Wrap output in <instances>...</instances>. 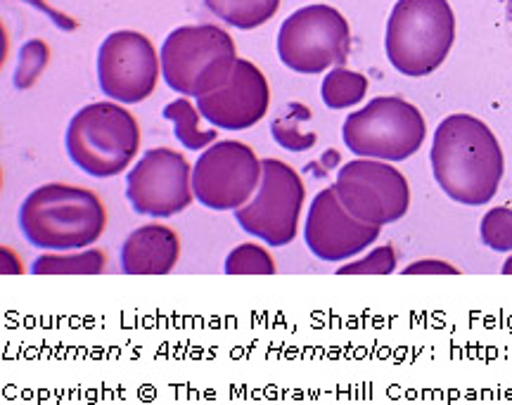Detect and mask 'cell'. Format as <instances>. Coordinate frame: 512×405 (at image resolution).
I'll return each mask as SVG.
<instances>
[{"mask_svg": "<svg viewBox=\"0 0 512 405\" xmlns=\"http://www.w3.org/2000/svg\"><path fill=\"white\" fill-rule=\"evenodd\" d=\"M396 266H399V259H396V249L392 244H382V247H375L373 252L363 256L349 266L337 268V275H389L394 273Z\"/></svg>", "mask_w": 512, "mask_h": 405, "instance_id": "obj_24", "label": "cell"}, {"mask_svg": "<svg viewBox=\"0 0 512 405\" xmlns=\"http://www.w3.org/2000/svg\"><path fill=\"white\" fill-rule=\"evenodd\" d=\"M304 202L302 176L280 159H264L259 188L245 207L235 211V221L245 233L266 242V247H285L299 233Z\"/></svg>", "mask_w": 512, "mask_h": 405, "instance_id": "obj_8", "label": "cell"}, {"mask_svg": "<svg viewBox=\"0 0 512 405\" xmlns=\"http://www.w3.org/2000/svg\"><path fill=\"white\" fill-rule=\"evenodd\" d=\"M261 183V159L240 140L207 147L192 166V192L211 211H238Z\"/></svg>", "mask_w": 512, "mask_h": 405, "instance_id": "obj_10", "label": "cell"}, {"mask_svg": "<svg viewBox=\"0 0 512 405\" xmlns=\"http://www.w3.org/2000/svg\"><path fill=\"white\" fill-rule=\"evenodd\" d=\"M162 60L155 45L138 31H114L98 50V83L107 98L136 105L155 93Z\"/></svg>", "mask_w": 512, "mask_h": 405, "instance_id": "obj_12", "label": "cell"}, {"mask_svg": "<svg viewBox=\"0 0 512 405\" xmlns=\"http://www.w3.org/2000/svg\"><path fill=\"white\" fill-rule=\"evenodd\" d=\"M164 117L174 124L176 140L185 150L190 152H204L219 138V133L214 128H202L200 126V109L192 105L188 98H178L164 107Z\"/></svg>", "mask_w": 512, "mask_h": 405, "instance_id": "obj_16", "label": "cell"}, {"mask_svg": "<svg viewBox=\"0 0 512 405\" xmlns=\"http://www.w3.org/2000/svg\"><path fill=\"white\" fill-rule=\"evenodd\" d=\"M107 266V256L100 249L79 252H48L31 263L34 275H100Z\"/></svg>", "mask_w": 512, "mask_h": 405, "instance_id": "obj_17", "label": "cell"}, {"mask_svg": "<svg viewBox=\"0 0 512 405\" xmlns=\"http://www.w3.org/2000/svg\"><path fill=\"white\" fill-rule=\"evenodd\" d=\"M403 275H458V268L446 261L422 259L411 263L408 268H403Z\"/></svg>", "mask_w": 512, "mask_h": 405, "instance_id": "obj_25", "label": "cell"}, {"mask_svg": "<svg viewBox=\"0 0 512 405\" xmlns=\"http://www.w3.org/2000/svg\"><path fill=\"white\" fill-rule=\"evenodd\" d=\"M311 112L309 109L302 107V112L297 114V119H290L285 114L283 119H275L271 124V133L275 138V143H278L283 150L287 152H306L311 150L313 145H316V135L313 133H302V128H299V121L309 119Z\"/></svg>", "mask_w": 512, "mask_h": 405, "instance_id": "obj_22", "label": "cell"}, {"mask_svg": "<svg viewBox=\"0 0 512 405\" xmlns=\"http://www.w3.org/2000/svg\"><path fill=\"white\" fill-rule=\"evenodd\" d=\"M226 275H273L275 261L273 256L266 252V247L254 242L238 244L226 256Z\"/></svg>", "mask_w": 512, "mask_h": 405, "instance_id": "obj_20", "label": "cell"}, {"mask_svg": "<svg viewBox=\"0 0 512 405\" xmlns=\"http://www.w3.org/2000/svg\"><path fill=\"white\" fill-rule=\"evenodd\" d=\"M430 162L444 195L463 207L489 204L505 171L501 143L472 114H451L441 121L432 140Z\"/></svg>", "mask_w": 512, "mask_h": 405, "instance_id": "obj_1", "label": "cell"}, {"mask_svg": "<svg viewBox=\"0 0 512 405\" xmlns=\"http://www.w3.org/2000/svg\"><path fill=\"white\" fill-rule=\"evenodd\" d=\"M456 41V15L448 0H399L387 22L384 50L396 72L430 76Z\"/></svg>", "mask_w": 512, "mask_h": 405, "instance_id": "obj_3", "label": "cell"}, {"mask_svg": "<svg viewBox=\"0 0 512 405\" xmlns=\"http://www.w3.org/2000/svg\"><path fill=\"white\" fill-rule=\"evenodd\" d=\"M271 105V88L256 64L235 62L228 83L214 93L197 98L202 119L223 131H247L266 117Z\"/></svg>", "mask_w": 512, "mask_h": 405, "instance_id": "obj_14", "label": "cell"}, {"mask_svg": "<svg viewBox=\"0 0 512 405\" xmlns=\"http://www.w3.org/2000/svg\"><path fill=\"white\" fill-rule=\"evenodd\" d=\"M368 79L347 67H332L320 86V98L330 109H349L366 98Z\"/></svg>", "mask_w": 512, "mask_h": 405, "instance_id": "obj_19", "label": "cell"}, {"mask_svg": "<svg viewBox=\"0 0 512 405\" xmlns=\"http://www.w3.org/2000/svg\"><path fill=\"white\" fill-rule=\"evenodd\" d=\"M382 228L358 221L339 202L335 185L318 192L311 202L304 223V242L320 261L342 263L351 256L366 252L380 237Z\"/></svg>", "mask_w": 512, "mask_h": 405, "instance_id": "obj_13", "label": "cell"}, {"mask_svg": "<svg viewBox=\"0 0 512 405\" xmlns=\"http://www.w3.org/2000/svg\"><path fill=\"white\" fill-rule=\"evenodd\" d=\"M64 145L72 164L86 176L114 178L138 157L140 126L119 102H93L69 121Z\"/></svg>", "mask_w": 512, "mask_h": 405, "instance_id": "obj_4", "label": "cell"}, {"mask_svg": "<svg viewBox=\"0 0 512 405\" xmlns=\"http://www.w3.org/2000/svg\"><path fill=\"white\" fill-rule=\"evenodd\" d=\"M3 275H17V273H24L22 268V261H19V256L12 252L10 247L3 249Z\"/></svg>", "mask_w": 512, "mask_h": 405, "instance_id": "obj_26", "label": "cell"}, {"mask_svg": "<svg viewBox=\"0 0 512 405\" xmlns=\"http://www.w3.org/2000/svg\"><path fill=\"white\" fill-rule=\"evenodd\" d=\"M342 138L356 157L403 162L425 145L427 124L420 109L408 100L382 95L349 114Z\"/></svg>", "mask_w": 512, "mask_h": 405, "instance_id": "obj_6", "label": "cell"}, {"mask_svg": "<svg viewBox=\"0 0 512 405\" xmlns=\"http://www.w3.org/2000/svg\"><path fill=\"white\" fill-rule=\"evenodd\" d=\"M181 240L169 225L147 223L121 244L119 263L126 275H166L176 268Z\"/></svg>", "mask_w": 512, "mask_h": 405, "instance_id": "obj_15", "label": "cell"}, {"mask_svg": "<svg viewBox=\"0 0 512 405\" xmlns=\"http://www.w3.org/2000/svg\"><path fill=\"white\" fill-rule=\"evenodd\" d=\"M503 275H512V254L508 256V261L503 263Z\"/></svg>", "mask_w": 512, "mask_h": 405, "instance_id": "obj_27", "label": "cell"}, {"mask_svg": "<svg viewBox=\"0 0 512 405\" xmlns=\"http://www.w3.org/2000/svg\"><path fill=\"white\" fill-rule=\"evenodd\" d=\"M48 57H50V50L43 41L24 43L22 50H19L15 86L17 88H31V86H34L38 76H41L43 69H46Z\"/></svg>", "mask_w": 512, "mask_h": 405, "instance_id": "obj_23", "label": "cell"}, {"mask_svg": "<svg viewBox=\"0 0 512 405\" xmlns=\"http://www.w3.org/2000/svg\"><path fill=\"white\" fill-rule=\"evenodd\" d=\"M479 235L494 252H512V209L494 207L486 211L479 223Z\"/></svg>", "mask_w": 512, "mask_h": 405, "instance_id": "obj_21", "label": "cell"}, {"mask_svg": "<svg viewBox=\"0 0 512 405\" xmlns=\"http://www.w3.org/2000/svg\"><path fill=\"white\" fill-rule=\"evenodd\" d=\"M126 197L140 216L171 218L192 204V169L171 147H152L126 176Z\"/></svg>", "mask_w": 512, "mask_h": 405, "instance_id": "obj_11", "label": "cell"}, {"mask_svg": "<svg viewBox=\"0 0 512 405\" xmlns=\"http://www.w3.org/2000/svg\"><path fill=\"white\" fill-rule=\"evenodd\" d=\"M351 50V29L332 5H306L292 12L278 31V55L292 72L313 76L344 67Z\"/></svg>", "mask_w": 512, "mask_h": 405, "instance_id": "obj_7", "label": "cell"}, {"mask_svg": "<svg viewBox=\"0 0 512 405\" xmlns=\"http://www.w3.org/2000/svg\"><path fill=\"white\" fill-rule=\"evenodd\" d=\"M204 5L228 27L249 31L266 24L278 12L280 0H204Z\"/></svg>", "mask_w": 512, "mask_h": 405, "instance_id": "obj_18", "label": "cell"}, {"mask_svg": "<svg viewBox=\"0 0 512 405\" xmlns=\"http://www.w3.org/2000/svg\"><path fill=\"white\" fill-rule=\"evenodd\" d=\"M339 202L358 221L384 225L401 221L411 207V185L392 162L363 159L344 164L335 183Z\"/></svg>", "mask_w": 512, "mask_h": 405, "instance_id": "obj_9", "label": "cell"}, {"mask_svg": "<svg viewBox=\"0 0 512 405\" xmlns=\"http://www.w3.org/2000/svg\"><path fill=\"white\" fill-rule=\"evenodd\" d=\"M159 60L166 86L197 100L226 86L240 57L226 29L195 24L171 31Z\"/></svg>", "mask_w": 512, "mask_h": 405, "instance_id": "obj_5", "label": "cell"}, {"mask_svg": "<svg viewBox=\"0 0 512 405\" xmlns=\"http://www.w3.org/2000/svg\"><path fill=\"white\" fill-rule=\"evenodd\" d=\"M107 228V209L93 190L48 183L31 190L19 207V230L41 252L93 247Z\"/></svg>", "mask_w": 512, "mask_h": 405, "instance_id": "obj_2", "label": "cell"}]
</instances>
